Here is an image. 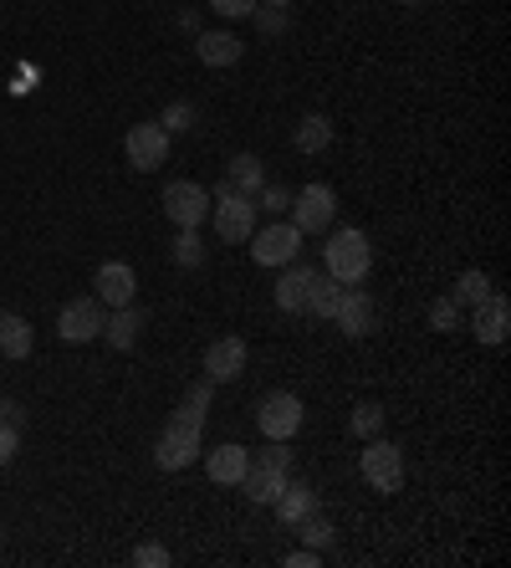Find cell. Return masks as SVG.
I'll return each instance as SVG.
<instances>
[{
    "mask_svg": "<svg viewBox=\"0 0 511 568\" xmlns=\"http://www.w3.org/2000/svg\"><path fill=\"white\" fill-rule=\"evenodd\" d=\"M287 481H292V450H287V441H266V450H256L246 461L241 492H246V502H256V508H271Z\"/></svg>",
    "mask_w": 511,
    "mask_h": 568,
    "instance_id": "6da1fadb",
    "label": "cell"
},
{
    "mask_svg": "<svg viewBox=\"0 0 511 568\" xmlns=\"http://www.w3.org/2000/svg\"><path fill=\"white\" fill-rule=\"evenodd\" d=\"M322 271H327L333 282H343V287H364L368 282V271H374V246H368V236L358 231V225L327 236V246H322Z\"/></svg>",
    "mask_w": 511,
    "mask_h": 568,
    "instance_id": "7a4b0ae2",
    "label": "cell"
},
{
    "mask_svg": "<svg viewBox=\"0 0 511 568\" xmlns=\"http://www.w3.org/2000/svg\"><path fill=\"white\" fill-rule=\"evenodd\" d=\"M210 215H215V236L225 241V246H241V241H251V231H256V200L231 190V185H215V190H210Z\"/></svg>",
    "mask_w": 511,
    "mask_h": 568,
    "instance_id": "3957f363",
    "label": "cell"
},
{
    "mask_svg": "<svg viewBox=\"0 0 511 568\" xmlns=\"http://www.w3.org/2000/svg\"><path fill=\"white\" fill-rule=\"evenodd\" d=\"M159 205L179 231H200V225L210 221V190L195 185V180H169L164 185V194H159Z\"/></svg>",
    "mask_w": 511,
    "mask_h": 568,
    "instance_id": "277c9868",
    "label": "cell"
},
{
    "mask_svg": "<svg viewBox=\"0 0 511 568\" xmlns=\"http://www.w3.org/2000/svg\"><path fill=\"white\" fill-rule=\"evenodd\" d=\"M358 471H364V481L374 492H399V487H404V450H399L395 441L374 435L368 450L358 456Z\"/></svg>",
    "mask_w": 511,
    "mask_h": 568,
    "instance_id": "5b68a950",
    "label": "cell"
},
{
    "mask_svg": "<svg viewBox=\"0 0 511 568\" xmlns=\"http://www.w3.org/2000/svg\"><path fill=\"white\" fill-rule=\"evenodd\" d=\"M333 221H337L333 185H302V190L292 194V225L302 236H318V231H327Z\"/></svg>",
    "mask_w": 511,
    "mask_h": 568,
    "instance_id": "8992f818",
    "label": "cell"
},
{
    "mask_svg": "<svg viewBox=\"0 0 511 568\" xmlns=\"http://www.w3.org/2000/svg\"><path fill=\"white\" fill-rule=\"evenodd\" d=\"M302 252V231L292 221H271L266 231H251V256L256 267H287Z\"/></svg>",
    "mask_w": 511,
    "mask_h": 568,
    "instance_id": "52a82bcc",
    "label": "cell"
},
{
    "mask_svg": "<svg viewBox=\"0 0 511 568\" xmlns=\"http://www.w3.org/2000/svg\"><path fill=\"white\" fill-rule=\"evenodd\" d=\"M102 323H108V308L98 298H73L57 313V338L62 344H92V338H102Z\"/></svg>",
    "mask_w": 511,
    "mask_h": 568,
    "instance_id": "ba28073f",
    "label": "cell"
},
{
    "mask_svg": "<svg viewBox=\"0 0 511 568\" xmlns=\"http://www.w3.org/2000/svg\"><path fill=\"white\" fill-rule=\"evenodd\" d=\"M256 425H262L266 441H292V435L302 431V400L287 394V389L266 394V400L256 404Z\"/></svg>",
    "mask_w": 511,
    "mask_h": 568,
    "instance_id": "9c48e42d",
    "label": "cell"
},
{
    "mask_svg": "<svg viewBox=\"0 0 511 568\" xmlns=\"http://www.w3.org/2000/svg\"><path fill=\"white\" fill-rule=\"evenodd\" d=\"M200 435L195 425H185V420H169L159 435V446H154V461L164 466V471H185V466H195V456H200Z\"/></svg>",
    "mask_w": 511,
    "mask_h": 568,
    "instance_id": "30bf717a",
    "label": "cell"
},
{
    "mask_svg": "<svg viewBox=\"0 0 511 568\" xmlns=\"http://www.w3.org/2000/svg\"><path fill=\"white\" fill-rule=\"evenodd\" d=\"M92 298H98L102 308H129V302L138 298V271H133L129 261H102V267L92 271Z\"/></svg>",
    "mask_w": 511,
    "mask_h": 568,
    "instance_id": "8fae6325",
    "label": "cell"
},
{
    "mask_svg": "<svg viewBox=\"0 0 511 568\" xmlns=\"http://www.w3.org/2000/svg\"><path fill=\"white\" fill-rule=\"evenodd\" d=\"M123 149H129V165L133 169H159L164 159H169V134L159 129V119H148V123H133L129 138H123Z\"/></svg>",
    "mask_w": 511,
    "mask_h": 568,
    "instance_id": "7c38bea8",
    "label": "cell"
},
{
    "mask_svg": "<svg viewBox=\"0 0 511 568\" xmlns=\"http://www.w3.org/2000/svg\"><path fill=\"white\" fill-rule=\"evenodd\" d=\"M333 323L348 333V338H368V333L379 328V302L368 298L364 287H343V302H337Z\"/></svg>",
    "mask_w": 511,
    "mask_h": 568,
    "instance_id": "4fadbf2b",
    "label": "cell"
},
{
    "mask_svg": "<svg viewBox=\"0 0 511 568\" xmlns=\"http://www.w3.org/2000/svg\"><path fill=\"white\" fill-rule=\"evenodd\" d=\"M246 375V338H215V344L204 348V379L210 385H225V379Z\"/></svg>",
    "mask_w": 511,
    "mask_h": 568,
    "instance_id": "5bb4252c",
    "label": "cell"
},
{
    "mask_svg": "<svg viewBox=\"0 0 511 568\" xmlns=\"http://www.w3.org/2000/svg\"><path fill=\"white\" fill-rule=\"evenodd\" d=\"M507 328H511V313H507V298L501 292H491L486 302H476L470 308V333L481 338V344H507Z\"/></svg>",
    "mask_w": 511,
    "mask_h": 568,
    "instance_id": "9a60e30c",
    "label": "cell"
},
{
    "mask_svg": "<svg viewBox=\"0 0 511 568\" xmlns=\"http://www.w3.org/2000/svg\"><path fill=\"white\" fill-rule=\"evenodd\" d=\"M246 461H251V450L235 446V441H225V446H215L210 456H204V477L215 481V487H241V477H246Z\"/></svg>",
    "mask_w": 511,
    "mask_h": 568,
    "instance_id": "2e32d148",
    "label": "cell"
},
{
    "mask_svg": "<svg viewBox=\"0 0 511 568\" xmlns=\"http://www.w3.org/2000/svg\"><path fill=\"white\" fill-rule=\"evenodd\" d=\"M312 277H318V267L287 261V271L277 277V308H281V313H307V292H312Z\"/></svg>",
    "mask_w": 511,
    "mask_h": 568,
    "instance_id": "e0dca14e",
    "label": "cell"
},
{
    "mask_svg": "<svg viewBox=\"0 0 511 568\" xmlns=\"http://www.w3.org/2000/svg\"><path fill=\"white\" fill-rule=\"evenodd\" d=\"M144 308L138 302H129V308H113L108 313V323H102V338H108V348H133L138 344V333H144Z\"/></svg>",
    "mask_w": 511,
    "mask_h": 568,
    "instance_id": "ac0fdd59",
    "label": "cell"
},
{
    "mask_svg": "<svg viewBox=\"0 0 511 568\" xmlns=\"http://www.w3.org/2000/svg\"><path fill=\"white\" fill-rule=\"evenodd\" d=\"M195 57L204 67H235V62L246 57V42H235L231 31H204L200 42H195Z\"/></svg>",
    "mask_w": 511,
    "mask_h": 568,
    "instance_id": "d6986e66",
    "label": "cell"
},
{
    "mask_svg": "<svg viewBox=\"0 0 511 568\" xmlns=\"http://www.w3.org/2000/svg\"><path fill=\"white\" fill-rule=\"evenodd\" d=\"M271 508H277V523H287V527H297L307 517V512H318V492H312V487H307V481H287V487H281V497L277 502H271Z\"/></svg>",
    "mask_w": 511,
    "mask_h": 568,
    "instance_id": "ffe728a7",
    "label": "cell"
},
{
    "mask_svg": "<svg viewBox=\"0 0 511 568\" xmlns=\"http://www.w3.org/2000/svg\"><path fill=\"white\" fill-rule=\"evenodd\" d=\"M292 144H297V154H322V149H333V119H322V113H307V119L297 123Z\"/></svg>",
    "mask_w": 511,
    "mask_h": 568,
    "instance_id": "44dd1931",
    "label": "cell"
},
{
    "mask_svg": "<svg viewBox=\"0 0 511 568\" xmlns=\"http://www.w3.org/2000/svg\"><path fill=\"white\" fill-rule=\"evenodd\" d=\"M31 344H36V338H31V323H26V318L0 313V354H5V359H26Z\"/></svg>",
    "mask_w": 511,
    "mask_h": 568,
    "instance_id": "7402d4cb",
    "label": "cell"
},
{
    "mask_svg": "<svg viewBox=\"0 0 511 568\" xmlns=\"http://www.w3.org/2000/svg\"><path fill=\"white\" fill-rule=\"evenodd\" d=\"M337 302H343V282H333L327 271H322V277H312V292H307V313H312V318H327V323H333Z\"/></svg>",
    "mask_w": 511,
    "mask_h": 568,
    "instance_id": "603a6c76",
    "label": "cell"
},
{
    "mask_svg": "<svg viewBox=\"0 0 511 568\" xmlns=\"http://www.w3.org/2000/svg\"><path fill=\"white\" fill-rule=\"evenodd\" d=\"M225 185H231V190H241V194H256V190L266 185L262 159H256V154H235V159H231V175H225Z\"/></svg>",
    "mask_w": 511,
    "mask_h": 568,
    "instance_id": "cb8c5ba5",
    "label": "cell"
},
{
    "mask_svg": "<svg viewBox=\"0 0 511 568\" xmlns=\"http://www.w3.org/2000/svg\"><path fill=\"white\" fill-rule=\"evenodd\" d=\"M210 400H215V385H210V379H204V385H190V394H185V404L175 410V420L204 431V420H210Z\"/></svg>",
    "mask_w": 511,
    "mask_h": 568,
    "instance_id": "d4e9b609",
    "label": "cell"
},
{
    "mask_svg": "<svg viewBox=\"0 0 511 568\" xmlns=\"http://www.w3.org/2000/svg\"><path fill=\"white\" fill-rule=\"evenodd\" d=\"M491 292H497V282H491L486 271H476V267H470V271H460V282H455V292H451V298L460 302V308H476V302H486V298H491Z\"/></svg>",
    "mask_w": 511,
    "mask_h": 568,
    "instance_id": "484cf974",
    "label": "cell"
},
{
    "mask_svg": "<svg viewBox=\"0 0 511 568\" xmlns=\"http://www.w3.org/2000/svg\"><path fill=\"white\" fill-rule=\"evenodd\" d=\"M175 267H204V246H200V231H179L175 236Z\"/></svg>",
    "mask_w": 511,
    "mask_h": 568,
    "instance_id": "4316f807",
    "label": "cell"
},
{
    "mask_svg": "<svg viewBox=\"0 0 511 568\" xmlns=\"http://www.w3.org/2000/svg\"><path fill=\"white\" fill-rule=\"evenodd\" d=\"M297 533H302V543L307 548H327V543H333V527H327V517H318V512H307L302 523H297Z\"/></svg>",
    "mask_w": 511,
    "mask_h": 568,
    "instance_id": "83f0119b",
    "label": "cell"
},
{
    "mask_svg": "<svg viewBox=\"0 0 511 568\" xmlns=\"http://www.w3.org/2000/svg\"><path fill=\"white\" fill-rule=\"evenodd\" d=\"M251 200H256V210H266V215H287V210H292V190H281V185H262Z\"/></svg>",
    "mask_w": 511,
    "mask_h": 568,
    "instance_id": "f1b7e54d",
    "label": "cell"
},
{
    "mask_svg": "<svg viewBox=\"0 0 511 568\" xmlns=\"http://www.w3.org/2000/svg\"><path fill=\"white\" fill-rule=\"evenodd\" d=\"M353 435H364V441L384 435V404H358L353 410Z\"/></svg>",
    "mask_w": 511,
    "mask_h": 568,
    "instance_id": "f546056e",
    "label": "cell"
},
{
    "mask_svg": "<svg viewBox=\"0 0 511 568\" xmlns=\"http://www.w3.org/2000/svg\"><path fill=\"white\" fill-rule=\"evenodd\" d=\"M159 129L164 134H185V129H195V103H169L159 113Z\"/></svg>",
    "mask_w": 511,
    "mask_h": 568,
    "instance_id": "4dcf8cb0",
    "label": "cell"
},
{
    "mask_svg": "<svg viewBox=\"0 0 511 568\" xmlns=\"http://www.w3.org/2000/svg\"><path fill=\"white\" fill-rule=\"evenodd\" d=\"M455 323H460V302H455V298H440V302H430V328L451 333Z\"/></svg>",
    "mask_w": 511,
    "mask_h": 568,
    "instance_id": "1f68e13d",
    "label": "cell"
},
{
    "mask_svg": "<svg viewBox=\"0 0 511 568\" xmlns=\"http://www.w3.org/2000/svg\"><path fill=\"white\" fill-rule=\"evenodd\" d=\"M256 26L266 31V36H281V31H287V11H277V5H256Z\"/></svg>",
    "mask_w": 511,
    "mask_h": 568,
    "instance_id": "d6a6232c",
    "label": "cell"
},
{
    "mask_svg": "<svg viewBox=\"0 0 511 568\" xmlns=\"http://www.w3.org/2000/svg\"><path fill=\"white\" fill-rule=\"evenodd\" d=\"M133 564L138 568H164L169 564V548H164V543H144V548H133Z\"/></svg>",
    "mask_w": 511,
    "mask_h": 568,
    "instance_id": "836d02e7",
    "label": "cell"
},
{
    "mask_svg": "<svg viewBox=\"0 0 511 568\" xmlns=\"http://www.w3.org/2000/svg\"><path fill=\"white\" fill-rule=\"evenodd\" d=\"M210 5H215V15H225V21H246L262 0H210Z\"/></svg>",
    "mask_w": 511,
    "mask_h": 568,
    "instance_id": "e575fe53",
    "label": "cell"
},
{
    "mask_svg": "<svg viewBox=\"0 0 511 568\" xmlns=\"http://www.w3.org/2000/svg\"><path fill=\"white\" fill-rule=\"evenodd\" d=\"M15 450H21V431H15V425H0V466H11Z\"/></svg>",
    "mask_w": 511,
    "mask_h": 568,
    "instance_id": "d590c367",
    "label": "cell"
},
{
    "mask_svg": "<svg viewBox=\"0 0 511 568\" xmlns=\"http://www.w3.org/2000/svg\"><path fill=\"white\" fill-rule=\"evenodd\" d=\"M281 564H287V568H318L322 554H318V548H297V554H287Z\"/></svg>",
    "mask_w": 511,
    "mask_h": 568,
    "instance_id": "8d00e7d4",
    "label": "cell"
},
{
    "mask_svg": "<svg viewBox=\"0 0 511 568\" xmlns=\"http://www.w3.org/2000/svg\"><path fill=\"white\" fill-rule=\"evenodd\" d=\"M0 425H15V431H21V404L15 400H0Z\"/></svg>",
    "mask_w": 511,
    "mask_h": 568,
    "instance_id": "74e56055",
    "label": "cell"
},
{
    "mask_svg": "<svg viewBox=\"0 0 511 568\" xmlns=\"http://www.w3.org/2000/svg\"><path fill=\"white\" fill-rule=\"evenodd\" d=\"M262 5H277V11H287V5H292V0H262Z\"/></svg>",
    "mask_w": 511,
    "mask_h": 568,
    "instance_id": "f35d334b",
    "label": "cell"
},
{
    "mask_svg": "<svg viewBox=\"0 0 511 568\" xmlns=\"http://www.w3.org/2000/svg\"><path fill=\"white\" fill-rule=\"evenodd\" d=\"M399 5H420V0H399Z\"/></svg>",
    "mask_w": 511,
    "mask_h": 568,
    "instance_id": "ab89813d",
    "label": "cell"
}]
</instances>
